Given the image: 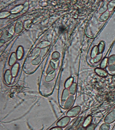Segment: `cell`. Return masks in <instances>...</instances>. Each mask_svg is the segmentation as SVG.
<instances>
[{
    "instance_id": "cell-6",
    "label": "cell",
    "mask_w": 115,
    "mask_h": 130,
    "mask_svg": "<svg viewBox=\"0 0 115 130\" xmlns=\"http://www.w3.org/2000/svg\"><path fill=\"white\" fill-rule=\"evenodd\" d=\"M63 92L62 100L63 101H65L68 99L69 95V92L67 89H65Z\"/></svg>"
},
{
    "instance_id": "cell-5",
    "label": "cell",
    "mask_w": 115,
    "mask_h": 130,
    "mask_svg": "<svg viewBox=\"0 0 115 130\" xmlns=\"http://www.w3.org/2000/svg\"><path fill=\"white\" fill-rule=\"evenodd\" d=\"M77 85L76 83H73L69 89V92L72 95H74L76 93Z\"/></svg>"
},
{
    "instance_id": "cell-3",
    "label": "cell",
    "mask_w": 115,
    "mask_h": 130,
    "mask_svg": "<svg viewBox=\"0 0 115 130\" xmlns=\"http://www.w3.org/2000/svg\"><path fill=\"white\" fill-rule=\"evenodd\" d=\"M67 100V101L66 102L65 107L66 109H68L72 106L73 104V103H74V97L73 96H70Z\"/></svg>"
},
{
    "instance_id": "cell-9",
    "label": "cell",
    "mask_w": 115,
    "mask_h": 130,
    "mask_svg": "<svg viewBox=\"0 0 115 130\" xmlns=\"http://www.w3.org/2000/svg\"><path fill=\"white\" fill-rule=\"evenodd\" d=\"M96 125L94 124H90L87 127L86 130H95Z\"/></svg>"
},
{
    "instance_id": "cell-4",
    "label": "cell",
    "mask_w": 115,
    "mask_h": 130,
    "mask_svg": "<svg viewBox=\"0 0 115 130\" xmlns=\"http://www.w3.org/2000/svg\"><path fill=\"white\" fill-rule=\"evenodd\" d=\"M92 117L89 116L86 118L85 119L84 121L83 122V126L85 128L87 127L90 124L91 121H92Z\"/></svg>"
},
{
    "instance_id": "cell-10",
    "label": "cell",
    "mask_w": 115,
    "mask_h": 130,
    "mask_svg": "<svg viewBox=\"0 0 115 130\" xmlns=\"http://www.w3.org/2000/svg\"><path fill=\"white\" fill-rule=\"evenodd\" d=\"M72 79H71L70 80H68L67 82L65 84V87L66 88H68L70 87L71 85H72Z\"/></svg>"
},
{
    "instance_id": "cell-2",
    "label": "cell",
    "mask_w": 115,
    "mask_h": 130,
    "mask_svg": "<svg viewBox=\"0 0 115 130\" xmlns=\"http://www.w3.org/2000/svg\"><path fill=\"white\" fill-rule=\"evenodd\" d=\"M115 121V111L109 113L104 119V121L107 124H111Z\"/></svg>"
},
{
    "instance_id": "cell-1",
    "label": "cell",
    "mask_w": 115,
    "mask_h": 130,
    "mask_svg": "<svg viewBox=\"0 0 115 130\" xmlns=\"http://www.w3.org/2000/svg\"><path fill=\"white\" fill-rule=\"evenodd\" d=\"M81 109V107L80 106H76L70 110L67 113V115L69 117H75L80 113Z\"/></svg>"
},
{
    "instance_id": "cell-11",
    "label": "cell",
    "mask_w": 115,
    "mask_h": 130,
    "mask_svg": "<svg viewBox=\"0 0 115 130\" xmlns=\"http://www.w3.org/2000/svg\"><path fill=\"white\" fill-rule=\"evenodd\" d=\"M76 130H85V128L82 126H80Z\"/></svg>"
},
{
    "instance_id": "cell-7",
    "label": "cell",
    "mask_w": 115,
    "mask_h": 130,
    "mask_svg": "<svg viewBox=\"0 0 115 130\" xmlns=\"http://www.w3.org/2000/svg\"><path fill=\"white\" fill-rule=\"evenodd\" d=\"M110 128V126L109 124L105 123L101 125L99 130H109Z\"/></svg>"
},
{
    "instance_id": "cell-8",
    "label": "cell",
    "mask_w": 115,
    "mask_h": 130,
    "mask_svg": "<svg viewBox=\"0 0 115 130\" xmlns=\"http://www.w3.org/2000/svg\"><path fill=\"white\" fill-rule=\"evenodd\" d=\"M96 72L98 73L99 75L101 76L104 77L106 76V73L105 72L103 71H102L100 70H96Z\"/></svg>"
}]
</instances>
